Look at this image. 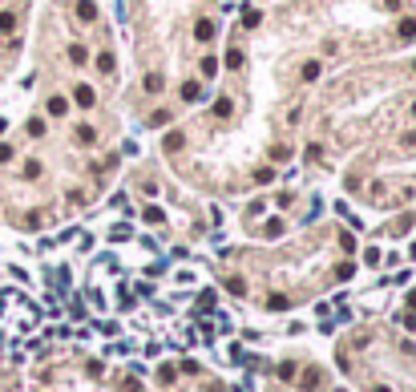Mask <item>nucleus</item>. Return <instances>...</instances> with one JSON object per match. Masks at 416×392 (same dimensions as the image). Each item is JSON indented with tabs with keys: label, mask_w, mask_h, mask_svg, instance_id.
Segmentation results:
<instances>
[{
	"label": "nucleus",
	"mask_w": 416,
	"mask_h": 392,
	"mask_svg": "<svg viewBox=\"0 0 416 392\" xmlns=\"http://www.w3.org/2000/svg\"><path fill=\"white\" fill-rule=\"evenodd\" d=\"M77 142H81V146H93V142H97V130H93V126H81V130H77Z\"/></svg>",
	"instance_id": "obj_6"
},
{
	"label": "nucleus",
	"mask_w": 416,
	"mask_h": 392,
	"mask_svg": "<svg viewBox=\"0 0 416 392\" xmlns=\"http://www.w3.org/2000/svg\"><path fill=\"white\" fill-rule=\"evenodd\" d=\"M218 73V57H206L202 61V77H214Z\"/></svg>",
	"instance_id": "obj_11"
},
{
	"label": "nucleus",
	"mask_w": 416,
	"mask_h": 392,
	"mask_svg": "<svg viewBox=\"0 0 416 392\" xmlns=\"http://www.w3.org/2000/svg\"><path fill=\"white\" fill-rule=\"evenodd\" d=\"M336 275H340V279H351V275H355V263H340Z\"/></svg>",
	"instance_id": "obj_19"
},
{
	"label": "nucleus",
	"mask_w": 416,
	"mask_h": 392,
	"mask_svg": "<svg viewBox=\"0 0 416 392\" xmlns=\"http://www.w3.org/2000/svg\"><path fill=\"white\" fill-rule=\"evenodd\" d=\"M412 69H416V61H412Z\"/></svg>",
	"instance_id": "obj_32"
},
{
	"label": "nucleus",
	"mask_w": 416,
	"mask_h": 392,
	"mask_svg": "<svg viewBox=\"0 0 416 392\" xmlns=\"http://www.w3.org/2000/svg\"><path fill=\"white\" fill-rule=\"evenodd\" d=\"M319 380H323V376H319V368H307V372L299 376V388H319Z\"/></svg>",
	"instance_id": "obj_4"
},
{
	"label": "nucleus",
	"mask_w": 416,
	"mask_h": 392,
	"mask_svg": "<svg viewBox=\"0 0 416 392\" xmlns=\"http://www.w3.org/2000/svg\"><path fill=\"white\" fill-rule=\"evenodd\" d=\"M182 97H186V101H194V97H198V85H194V81H186V85H182Z\"/></svg>",
	"instance_id": "obj_21"
},
{
	"label": "nucleus",
	"mask_w": 416,
	"mask_h": 392,
	"mask_svg": "<svg viewBox=\"0 0 416 392\" xmlns=\"http://www.w3.org/2000/svg\"><path fill=\"white\" fill-rule=\"evenodd\" d=\"M97 69H101V73H113V53H101V57H97Z\"/></svg>",
	"instance_id": "obj_15"
},
{
	"label": "nucleus",
	"mask_w": 416,
	"mask_h": 392,
	"mask_svg": "<svg viewBox=\"0 0 416 392\" xmlns=\"http://www.w3.org/2000/svg\"><path fill=\"white\" fill-rule=\"evenodd\" d=\"M319 77V61H311V65H303V81H315Z\"/></svg>",
	"instance_id": "obj_20"
},
{
	"label": "nucleus",
	"mask_w": 416,
	"mask_h": 392,
	"mask_svg": "<svg viewBox=\"0 0 416 392\" xmlns=\"http://www.w3.org/2000/svg\"><path fill=\"white\" fill-rule=\"evenodd\" d=\"M16 28V16L12 12H0V33H12Z\"/></svg>",
	"instance_id": "obj_12"
},
{
	"label": "nucleus",
	"mask_w": 416,
	"mask_h": 392,
	"mask_svg": "<svg viewBox=\"0 0 416 392\" xmlns=\"http://www.w3.org/2000/svg\"><path fill=\"white\" fill-rule=\"evenodd\" d=\"M145 89H150V93H158V89H162V73H150V77H145Z\"/></svg>",
	"instance_id": "obj_17"
},
{
	"label": "nucleus",
	"mask_w": 416,
	"mask_h": 392,
	"mask_svg": "<svg viewBox=\"0 0 416 392\" xmlns=\"http://www.w3.org/2000/svg\"><path fill=\"white\" fill-rule=\"evenodd\" d=\"M194 41H214V20L202 16V20L194 24Z\"/></svg>",
	"instance_id": "obj_2"
},
{
	"label": "nucleus",
	"mask_w": 416,
	"mask_h": 392,
	"mask_svg": "<svg viewBox=\"0 0 416 392\" xmlns=\"http://www.w3.org/2000/svg\"><path fill=\"white\" fill-rule=\"evenodd\" d=\"M259 20H263V16H259V8H247V12H243V28H255Z\"/></svg>",
	"instance_id": "obj_13"
},
{
	"label": "nucleus",
	"mask_w": 416,
	"mask_h": 392,
	"mask_svg": "<svg viewBox=\"0 0 416 392\" xmlns=\"http://www.w3.org/2000/svg\"><path fill=\"white\" fill-rule=\"evenodd\" d=\"M28 138H45V122H41V117H33V122H28Z\"/></svg>",
	"instance_id": "obj_14"
},
{
	"label": "nucleus",
	"mask_w": 416,
	"mask_h": 392,
	"mask_svg": "<svg viewBox=\"0 0 416 392\" xmlns=\"http://www.w3.org/2000/svg\"><path fill=\"white\" fill-rule=\"evenodd\" d=\"M408 308H416V291H408Z\"/></svg>",
	"instance_id": "obj_29"
},
{
	"label": "nucleus",
	"mask_w": 416,
	"mask_h": 392,
	"mask_svg": "<svg viewBox=\"0 0 416 392\" xmlns=\"http://www.w3.org/2000/svg\"><path fill=\"white\" fill-rule=\"evenodd\" d=\"M158 380H162V384H170V380H174V368H170V364H162V368H158Z\"/></svg>",
	"instance_id": "obj_25"
},
{
	"label": "nucleus",
	"mask_w": 416,
	"mask_h": 392,
	"mask_svg": "<svg viewBox=\"0 0 416 392\" xmlns=\"http://www.w3.org/2000/svg\"><path fill=\"white\" fill-rule=\"evenodd\" d=\"M166 122H170V113H166V109H158V113L150 117V126H166Z\"/></svg>",
	"instance_id": "obj_27"
},
{
	"label": "nucleus",
	"mask_w": 416,
	"mask_h": 392,
	"mask_svg": "<svg viewBox=\"0 0 416 392\" xmlns=\"http://www.w3.org/2000/svg\"><path fill=\"white\" fill-rule=\"evenodd\" d=\"M85 57H89L85 45H69V61H73V65H85Z\"/></svg>",
	"instance_id": "obj_8"
},
{
	"label": "nucleus",
	"mask_w": 416,
	"mask_h": 392,
	"mask_svg": "<svg viewBox=\"0 0 416 392\" xmlns=\"http://www.w3.org/2000/svg\"><path fill=\"white\" fill-rule=\"evenodd\" d=\"M271 178H275V170H267V166H263V170H255V182H271Z\"/></svg>",
	"instance_id": "obj_26"
},
{
	"label": "nucleus",
	"mask_w": 416,
	"mask_h": 392,
	"mask_svg": "<svg viewBox=\"0 0 416 392\" xmlns=\"http://www.w3.org/2000/svg\"><path fill=\"white\" fill-rule=\"evenodd\" d=\"M145 223H162V210L158 206H145Z\"/></svg>",
	"instance_id": "obj_22"
},
{
	"label": "nucleus",
	"mask_w": 416,
	"mask_h": 392,
	"mask_svg": "<svg viewBox=\"0 0 416 392\" xmlns=\"http://www.w3.org/2000/svg\"><path fill=\"white\" fill-rule=\"evenodd\" d=\"M49 113L61 117V113H65V97H53V101H49Z\"/></svg>",
	"instance_id": "obj_18"
},
{
	"label": "nucleus",
	"mask_w": 416,
	"mask_h": 392,
	"mask_svg": "<svg viewBox=\"0 0 416 392\" xmlns=\"http://www.w3.org/2000/svg\"><path fill=\"white\" fill-rule=\"evenodd\" d=\"M230 109H234V105H230V101H226V97H222V101H218V105H214V113H218V117H230Z\"/></svg>",
	"instance_id": "obj_23"
},
{
	"label": "nucleus",
	"mask_w": 416,
	"mask_h": 392,
	"mask_svg": "<svg viewBox=\"0 0 416 392\" xmlns=\"http://www.w3.org/2000/svg\"><path fill=\"white\" fill-rule=\"evenodd\" d=\"M73 97H77V105H81V109H89V105H93V97H97V93H93V89H89V85H77V89H73Z\"/></svg>",
	"instance_id": "obj_3"
},
{
	"label": "nucleus",
	"mask_w": 416,
	"mask_h": 392,
	"mask_svg": "<svg viewBox=\"0 0 416 392\" xmlns=\"http://www.w3.org/2000/svg\"><path fill=\"white\" fill-rule=\"evenodd\" d=\"M364 263H368V267H376V263H380V251H376V247H368V251H364Z\"/></svg>",
	"instance_id": "obj_24"
},
{
	"label": "nucleus",
	"mask_w": 416,
	"mask_h": 392,
	"mask_svg": "<svg viewBox=\"0 0 416 392\" xmlns=\"http://www.w3.org/2000/svg\"><path fill=\"white\" fill-rule=\"evenodd\" d=\"M226 65H230V69H243V65H247L243 49H230V53H226Z\"/></svg>",
	"instance_id": "obj_7"
},
{
	"label": "nucleus",
	"mask_w": 416,
	"mask_h": 392,
	"mask_svg": "<svg viewBox=\"0 0 416 392\" xmlns=\"http://www.w3.org/2000/svg\"><path fill=\"white\" fill-rule=\"evenodd\" d=\"M412 117H416V105H412Z\"/></svg>",
	"instance_id": "obj_31"
},
{
	"label": "nucleus",
	"mask_w": 416,
	"mask_h": 392,
	"mask_svg": "<svg viewBox=\"0 0 416 392\" xmlns=\"http://www.w3.org/2000/svg\"><path fill=\"white\" fill-rule=\"evenodd\" d=\"M267 308H271V312H283V308H287V295H271V299H267Z\"/></svg>",
	"instance_id": "obj_16"
},
{
	"label": "nucleus",
	"mask_w": 416,
	"mask_h": 392,
	"mask_svg": "<svg viewBox=\"0 0 416 392\" xmlns=\"http://www.w3.org/2000/svg\"><path fill=\"white\" fill-rule=\"evenodd\" d=\"M162 150H166V154H178V150H182V134H166V142H162Z\"/></svg>",
	"instance_id": "obj_5"
},
{
	"label": "nucleus",
	"mask_w": 416,
	"mask_h": 392,
	"mask_svg": "<svg viewBox=\"0 0 416 392\" xmlns=\"http://www.w3.org/2000/svg\"><path fill=\"white\" fill-rule=\"evenodd\" d=\"M376 392H392V388H376Z\"/></svg>",
	"instance_id": "obj_30"
},
{
	"label": "nucleus",
	"mask_w": 416,
	"mask_h": 392,
	"mask_svg": "<svg viewBox=\"0 0 416 392\" xmlns=\"http://www.w3.org/2000/svg\"><path fill=\"white\" fill-rule=\"evenodd\" d=\"M263 235H267V238H279V235H283V223H279V219H271V223L263 227Z\"/></svg>",
	"instance_id": "obj_10"
},
{
	"label": "nucleus",
	"mask_w": 416,
	"mask_h": 392,
	"mask_svg": "<svg viewBox=\"0 0 416 392\" xmlns=\"http://www.w3.org/2000/svg\"><path fill=\"white\" fill-rule=\"evenodd\" d=\"M400 37H404V41H416V20H412V16L400 20Z\"/></svg>",
	"instance_id": "obj_9"
},
{
	"label": "nucleus",
	"mask_w": 416,
	"mask_h": 392,
	"mask_svg": "<svg viewBox=\"0 0 416 392\" xmlns=\"http://www.w3.org/2000/svg\"><path fill=\"white\" fill-rule=\"evenodd\" d=\"M8 158H12V150H8V146H0V162H8Z\"/></svg>",
	"instance_id": "obj_28"
},
{
	"label": "nucleus",
	"mask_w": 416,
	"mask_h": 392,
	"mask_svg": "<svg viewBox=\"0 0 416 392\" xmlns=\"http://www.w3.org/2000/svg\"><path fill=\"white\" fill-rule=\"evenodd\" d=\"M77 20H85V24L97 20V4H93V0H77Z\"/></svg>",
	"instance_id": "obj_1"
}]
</instances>
